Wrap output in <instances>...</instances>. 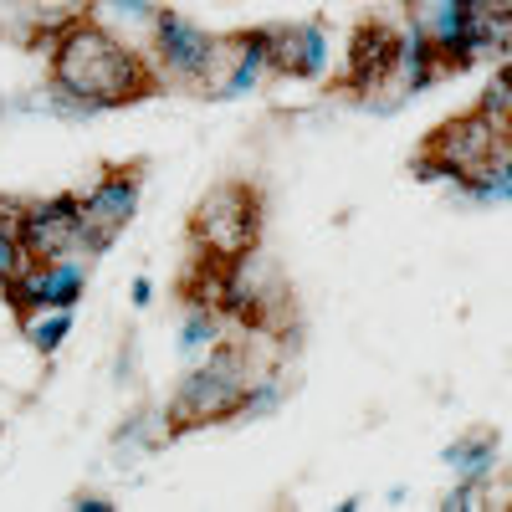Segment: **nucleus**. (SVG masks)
<instances>
[{"instance_id": "22", "label": "nucleus", "mask_w": 512, "mask_h": 512, "mask_svg": "<svg viewBox=\"0 0 512 512\" xmlns=\"http://www.w3.org/2000/svg\"><path fill=\"white\" fill-rule=\"evenodd\" d=\"M502 6H512V0H502Z\"/></svg>"}, {"instance_id": "9", "label": "nucleus", "mask_w": 512, "mask_h": 512, "mask_svg": "<svg viewBox=\"0 0 512 512\" xmlns=\"http://www.w3.org/2000/svg\"><path fill=\"white\" fill-rule=\"evenodd\" d=\"M272 72V47H267V31H236L221 41V57H216V77H210L205 98H246L256 93Z\"/></svg>"}, {"instance_id": "2", "label": "nucleus", "mask_w": 512, "mask_h": 512, "mask_svg": "<svg viewBox=\"0 0 512 512\" xmlns=\"http://www.w3.org/2000/svg\"><path fill=\"white\" fill-rule=\"evenodd\" d=\"M256 379V359L241 338H221L216 349H205L169 390L164 420H169V436H185V431H205V425H226L246 410V390Z\"/></svg>"}, {"instance_id": "12", "label": "nucleus", "mask_w": 512, "mask_h": 512, "mask_svg": "<svg viewBox=\"0 0 512 512\" xmlns=\"http://www.w3.org/2000/svg\"><path fill=\"white\" fill-rule=\"evenodd\" d=\"M410 26L431 36L446 67L461 62V26H466V0H410Z\"/></svg>"}, {"instance_id": "8", "label": "nucleus", "mask_w": 512, "mask_h": 512, "mask_svg": "<svg viewBox=\"0 0 512 512\" xmlns=\"http://www.w3.org/2000/svg\"><path fill=\"white\" fill-rule=\"evenodd\" d=\"M88 287V256H47V262H26L16 277H6L11 308H47V303H77Z\"/></svg>"}, {"instance_id": "6", "label": "nucleus", "mask_w": 512, "mask_h": 512, "mask_svg": "<svg viewBox=\"0 0 512 512\" xmlns=\"http://www.w3.org/2000/svg\"><path fill=\"white\" fill-rule=\"evenodd\" d=\"M11 216H16V236H21L26 262H47V256H88L93 251V236H88V221H82L77 195L26 200V205L11 210Z\"/></svg>"}, {"instance_id": "16", "label": "nucleus", "mask_w": 512, "mask_h": 512, "mask_svg": "<svg viewBox=\"0 0 512 512\" xmlns=\"http://www.w3.org/2000/svg\"><path fill=\"white\" fill-rule=\"evenodd\" d=\"M226 338V313L216 303H190L185 318H180V354L185 359H200L205 349H216Z\"/></svg>"}, {"instance_id": "21", "label": "nucleus", "mask_w": 512, "mask_h": 512, "mask_svg": "<svg viewBox=\"0 0 512 512\" xmlns=\"http://www.w3.org/2000/svg\"><path fill=\"white\" fill-rule=\"evenodd\" d=\"M497 128H502V149H507V154H512V108H507V113H502V118H497Z\"/></svg>"}, {"instance_id": "7", "label": "nucleus", "mask_w": 512, "mask_h": 512, "mask_svg": "<svg viewBox=\"0 0 512 512\" xmlns=\"http://www.w3.org/2000/svg\"><path fill=\"white\" fill-rule=\"evenodd\" d=\"M82 205V221H88V236H93V251L113 246L118 231L139 216V169L128 164H108L103 175L77 195Z\"/></svg>"}, {"instance_id": "18", "label": "nucleus", "mask_w": 512, "mask_h": 512, "mask_svg": "<svg viewBox=\"0 0 512 512\" xmlns=\"http://www.w3.org/2000/svg\"><path fill=\"white\" fill-rule=\"evenodd\" d=\"M466 195H477V200H512V154L502 149L482 175L466 185Z\"/></svg>"}, {"instance_id": "19", "label": "nucleus", "mask_w": 512, "mask_h": 512, "mask_svg": "<svg viewBox=\"0 0 512 512\" xmlns=\"http://www.w3.org/2000/svg\"><path fill=\"white\" fill-rule=\"evenodd\" d=\"M16 205H0V282L16 277L26 267V251H21V236H16Z\"/></svg>"}, {"instance_id": "3", "label": "nucleus", "mask_w": 512, "mask_h": 512, "mask_svg": "<svg viewBox=\"0 0 512 512\" xmlns=\"http://www.w3.org/2000/svg\"><path fill=\"white\" fill-rule=\"evenodd\" d=\"M256 236H262V195L246 180L210 185L190 210V246L205 262H241L256 251Z\"/></svg>"}, {"instance_id": "17", "label": "nucleus", "mask_w": 512, "mask_h": 512, "mask_svg": "<svg viewBox=\"0 0 512 512\" xmlns=\"http://www.w3.org/2000/svg\"><path fill=\"white\" fill-rule=\"evenodd\" d=\"M446 466L456 472V482H482V477H492V466H497V441L487 431L461 436L456 446H446Z\"/></svg>"}, {"instance_id": "1", "label": "nucleus", "mask_w": 512, "mask_h": 512, "mask_svg": "<svg viewBox=\"0 0 512 512\" xmlns=\"http://www.w3.org/2000/svg\"><path fill=\"white\" fill-rule=\"evenodd\" d=\"M154 93H164V82L149 52L93 16L57 26V36L47 41V93H41V103L62 108L67 118L128 108Z\"/></svg>"}, {"instance_id": "13", "label": "nucleus", "mask_w": 512, "mask_h": 512, "mask_svg": "<svg viewBox=\"0 0 512 512\" xmlns=\"http://www.w3.org/2000/svg\"><path fill=\"white\" fill-rule=\"evenodd\" d=\"M159 11H164V6H154V0H93V6H88L93 21H103L108 31H118V36H128V41H134V36L149 41Z\"/></svg>"}, {"instance_id": "4", "label": "nucleus", "mask_w": 512, "mask_h": 512, "mask_svg": "<svg viewBox=\"0 0 512 512\" xmlns=\"http://www.w3.org/2000/svg\"><path fill=\"white\" fill-rule=\"evenodd\" d=\"M502 154V128L497 118H487L482 108L472 113H451L446 123H436L420 144L415 175L420 180H446V185H472L482 169Z\"/></svg>"}, {"instance_id": "20", "label": "nucleus", "mask_w": 512, "mask_h": 512, "mask_svg": "<svg viewBox=\"0 0 512 512\" xmlns=\"http://www.w3.org/2000/svg\"><path fill=\"white\" fill-rule=\"evenodd\" d=\"M88 6H93V0H36V11L52 21V36H57V26H67V21H77V16H88Z\"/></svg>"}, {"instance_id": "11", "label": "nucleus", "mask_w": 512, "mask_h": 512, "mask_svg": "<svg viewBox=\"0 0 512 512\" xmlns=\"http://www.w3.org/2000/svg\"><path fill=\"white\" fill-rule=\"evenodd\" d=\"M272 72L277 77H323L328 72V31L323 21H297V26H267Z\"/></svg>"}, {"instance_id": "14", "label": "nucleus", "mask_w": 512, "mask_h": 512, "mask_svg": "<svg viewBox=\"0 0 512 512\" xmlns=\"http://www.w3.org/2000/svg\"><path fill=\"white\" fill-rule=\"evenodd\" d=\"M21 333L36 354H57L72 333V303H47V308H26L21 313Z\"/></svg>"}, {"instance_id": "5", "label": "nucleus", "mask_w": 512, "mask_h": 512, "mask_svg": "<svg viewBox=\"0 0 512 512\" xmlns=\"http://www.w3.org/2000/svg\"><path fill=\"white\" fill-rule=\"evenodd\" d=\"M221 41L216 31H205L195 26L190 16H175V11H159L149 41H144V52L159 72L164 88H185V93H200L210 88V77H216V57H221Z\"/></svg>"}, {"instance_id": "15", "label": "nucleus", "mask_w": 512, "mask_h": 512, "mask_svg": "<svg viewBox=\"0 0 512 512\" xmlns=\"http://www.w3.org/2000/svg\"><path fill=\"white\" fill-rule=\"evenodd\" d=\"M0 41H16V47H47L52 21L36 11V0H0Z\"/></svg>"}, {"instance_id": "10", "label": "nucleus", "mask_w": 512, "mask_h": 512, "mask_svg": "<svg viewBox=\"0 0 512 512\" xmlns=\"http://www.w3.org/2000/svg\"><path fill=\"white\" fill-rule=\"evenodd\" d=\"M395 62H400V26L364 21L349 36V88L359 98H379V88L395 77Z\"/></svg>"}]
</instances>
